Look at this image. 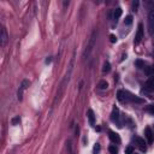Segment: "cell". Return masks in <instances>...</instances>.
Listing matches in <instances>:
<instances>
[{"label":"cell","instance_id":"obj_1","mask_svg":"<svg viewBox=\"0 0 154 154\" xmlns=\"http://www.w3.org/2000/svg\"><path fill=\"white\" fill-rule=\"evenodd\" d=\"M117 98L119 101L122 102H126V101H131V102H137V104H142L143 102V99H141L129 92L126 91H118L117 92Z\"/></svg>","mask_w":154,"mask_h":154},{"label":"cell","instance_id":"obj_2","mask_svg":"<svg viewBox=\"0 0 154 154\" xmlns=\"http://www.w3.org/2000/svg\"><path fill=\"white\" fill-rule=\"evenodd\" d=\"M111 119L113 123H116L118 126H122L120 125V122H119V110L117 107H113L112 110V113H111Z\"/></svg>","mask_w":154,"mask_h":154},{"label":"cell","instance_id":"obj_3","mask_svg":"<svg viewBox=\"0 0 154 154\" xmlns=\"http://www.w3.org/2000/svg\"><path fill=\"white\" fill-rule=\"evenodd\" d=\"M29 84H30V82L28 81V80H24L23 82H22V84H21V87H19V89H18V100L21 101L22 100V98H23V93H24V91L27 89L28 87H29Z\"/></svg>","mask_w":154,"mask_h":154},{"label":"cell","instance_id":"obj_4","mask_svg":"<svg viewBox=\"0 0 154 154\" xmlns=\"http://www.w3.org/2000/svg\"><path fill=\"white\" fill-rule=\"evenodd\" d=\"M143 38V27H142V24H138V27H137V33H136V36H135V43H140L141 40Z\"/></svg>","mask_w":154,"mask_h":154},{"label":"cell","instance_id":"obj_5","mask_svg":"<svg viewBox=\"0 0 154 154\" xmlns=\"http://www.w3.org/2000/svg\"><path fill=\"white\" fill-rule=\"evenodd\" d=\"M148 28H149V33L154 35V12H150L148 16Z\"/></svg>","mask_w":154,"mask_h":154},{"label":"cell","instance_id":"obj_6","mask_svg":"<svg viewBox=\"0 0 154 154\" xmlns=\"http://www.w3.org/2000/svg\"><path fill=\"white\" fill-rule=\"evenodd\" d=\"M108 137H110V140L112 141L113 143H117V145L120 143V137H119V135H118L117 133H114V131H108Z\"/></svg>","mask_w":154,"mask_h":154},{"label":"cell","instance_id":"obj_7","mask_svg":"<svg viewBox=\"0 0 154 154\" xmlns=\"http://www.w3.org/2000/svg\"><path fill=\"white\" fill-rule=\"evenodd\" d=\"M134 140H135L137 147H138L141 150H142V152H146V142H145V140L141 138V137H137V136H136Z\"/></svg>","mask_w":154,"mask_h":154},{"label":"cell","instance_id":"obj_8","mask_svg":"<svg viewBox=\"0 0 154 154\" xmlns=\"http://www.w3.org/2000/svg\"><path fill=\"white\" fill-rule=\"evenodd\" d=\"M145 89L148 92H154V77H150V78L147 80L145 84Z\"/></svg>","mask_w":154,"mask_h":154},{"label":"cell","instance_id":"obj_9","mask_svg":"<svg viewBox=\"0 0 154 154\" xmlns=\"http://www.w3.org/2000/svg\"><path fill=\"white\" fill-rule=\"evenodd\" d=\"M87 118H88L89 124H91V125H94V124H95V114H94L93 110H88V111H87Z\"/></svg>","mask_w":154,"mask_h":154},{"label":"cell","instance_id":"obj_10","mask_svg":"<svg viewBox=\"0 0 154 154\" xmlns=\"http://www.w3.org/2000/svg\"><path fill=\"white\" fill-rule=\"evenodd\" d=\"M145 135H146V137L148 140V142L152 143L153 142V133L150 130V128H146V129H145Z\"/></svg>","mask_w":154,"mask_h":154},{"label":"cell","instance_id":"obj_11","mask_svg":"<svg viewBox=\"0 0 154 154\" xmlns=\"http://www.w3.org/2000/svg\"><path fill=\"white\" fill-rule=\"evenodd\" d=\"M7 42V33L5 28H1V46L4 47Z\"/></svg>","mask_w":154,"mask_h":154},{"label":"cell","instance_id":"obj_12","mask_svg":"<svg viewBox=\"0 0 154 154\" xmlns=\"http://www.w3.org/2000/svg\"><path fill=\"white\" fill-rule=\"evenodd\" d=\"M122 9L120 7H117V9H116L114 10V14H113V17H114V19H116V22H117L118 19H119V17L122 16Z\"/></svg>","mask_w":154,"mask_h":154},{"label":"cell","instance_id":"obj_13","mask_svg":"<svg viewBox=\"0 0 154 154\" xmlns=\"http://www.w3.org/2000/svg\"><path fill=\"white\" fill-rule=\"evenodd\" d=\"M98 87L101 89V91H105V89H107V87H108V83L106 81H100Z\"/></svg>","mask_w":154,"mask_h":154},{"label":"cell","instance_id":"obj_14","mask_svg":"<svg viewBox=\"0 0 154 154\" xmlns=\"http://www.w3.org/2000/svg\"><path fill=\"white\" fill-rule=\"evenodd\" d=\"M110 70H111V65H110L108 61H106V63L104 64V69H102V71H104V72H108Z\"/></svg>","mask_w":154,"mask_h":154},{"label":"cell","instance_id":"obj_15","mask_svg":"<svg viewBox=\"0 0 154 154\" xmlns=\"http://www.w3.org/2000/svg\"><path fill=\"white\" fill-rule=\"evenodd\" d=\"M108 150H110L111 154H117L118 153V149H117V147H116V146H110Z\"/></svg>","mask_w":154,"mask_h":154},{"label":"cell","instance_id":"obj_16","mask_svg":"<svg viewBox=\"0 0 154 154\" xmlns=\"http://www.w3.org/2000/svg\"><path fill=\"white\" fill-rule=\"evenodd\" d=\"M131 23H133V16H128L125 18V21H124V24L125 25H130Z\"/></svg>","mask_w":154,"mask_h":154},{"label":"cell","instance_id":"obj_17","mask_svg":"<svg viewBox=\"0 0 154 154\" xmlns=\"http://www.w3.org/2000/svg\"><path fill=\"white\" fill-rule=\"evenodd\" d=\"M100 149H101L100 145H99V143H95V146H94V148H93V153H94V154H99V153H100Z\"/></svg>","mask_w":154,"mask_h":154},{"label":"cell","instance_id":"obj_18","mask_svg":"<svg viewBox=\"0 0 154 154\" xmlns=\"http://www.w3.org/2000/svg\"><path fill=\"white\" fill-rule=\"evenodd\" d=\"M125 154H134V148L131 146H128L125 148Z\"/></svg>","mask_w":154,"mask_h":154},{"label":"cell","instance_id":"obj_19","mask_svg":"<svg viewBox=\"0 0 154 154\" xmlns=\"http://www.w3.org/2000/svg\"><path fill=\"white\" fill-rule=\"evenodd\" d=\"M148 9L150 10V12H154V0H150V1H148Z\"/></svg>","mask_w":154,"mask_h":154},{"label":"cell","instance_id":"obj_20","mask_svg":"<svg viewBox=\"0 0 154 154\" xmlns=\"http://www.w3.org/2000/svg\"><path fill=\"white\" fill-rule=\"evenodd\" d=\"M135 64H136V66H137V68H143V66H145V63H143V61H141V60H136Z\"/></svg>","mask_w":154,"mask_h":154},{"label":"cell","instance_id":"obj_21","mask_svg":"<svg viewBox=\"0 0 154 154\" xmlns=\"http://www.w3.org/2000/svg\"><path fill=\"white\" fill-rule=\"evenodd\" d=\"M19 122H21L19 116H18V117H16V118H14V119H12V124H14V125H17Z\"/></svg>","mask_w":154,"mask_h":154},{"label":"cell","instance_id":"obj_22","mask_svg":"<svg viewBox=\"0 0 154 154\" xmlns=\"http://www.w3.org/2000/svg\"><path fill=\"white\" fill-rule=\"evenodd\" d=\"M110 41H111L112 43L117 42V36H114V35H110Z\"/></svg>","mask_w":154,"mask_h":154},{"label":"cell","instance_id":"obj_23","mask_svg":"<svg viewBox=\"0 0 154 154\" xmlns=\"http://www.w3.org/2000/svg\"><path fill=\"white\" fill-rule=\"evenodd\" d=\"M148 112L149 113H152V114H154V105H150V106H148Z\"/></svg>","mask_w":154,"mask_h":154}]
</instances>
